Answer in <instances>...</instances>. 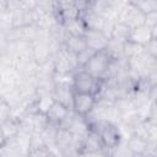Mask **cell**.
<instances>
[{
  "label": "cell",
  "instance_id": "cell-13",
  "mask_svg": "<svg viewBox=\"0 0 157 157\" xmlns=\"http://www.w3.org/2000/svg\"><path fill=\"white\" fill-rule=\"evenodd\" d=\"M70 53L77 55L81 52H83L87 48V43L83 36H69L66 37L64 44H63Z\"/></svg>",
  "mask_w": 157,
  "mask_h": 157
},
{
  "label": "cell",
  "instance_id": "cell-16",
  "mask_svg": "<svg viewBox=\"0 0 157 157\" xmlns=\"http://www.w3.org/2000/svg\"><path fill=\"white\" fill-rule=\"evenodd\" d=\"M109 157H135V155L130 151L125 140H123L119 145L109 150Z\"/></svg>",
  "mask_w": 157,
  "mask_h": 157
},
{
  "label": "cell",
  "instance_id": "cell-9",
  "mask_svg": "<svg viewBox=\"0 0 157 157\" xmlns=\"http://www.w3.org/2000/svg\"><path fill=\"white\" fill-rule=\"evenodd\" d=\"M103 144L101 141V137L99 135L93 131V130H90V132L82 139V140H77V151H78V155H82V153H87V152H93V151H97V150H101L103 148Z\"/></svg>",
  "mask_w": 157,
  "mask_h": 157
},
{
  "label": "cell",
  "instance_id": "cell-12",
  "mask_svg": "<svg viewBox=\"0 0 157 157\" xmlns=\"http://www.w3.org/2000/svg\"><path fill=\"white\" fill-rule=\"evenodd\" d=\"M151 39H152L151 28L146 25H141V26H137V27H135L130 31V36H129L128 40L132 42L137 45L145 47Z\"/></svg>",
  "mask_w": 157,
  "mask_h": 157
},
{
  "label": "cell",
  "instance_id": "cell-23",
  "mask_svg": "<svg viewBox=\"0 0 157 157\" xmlns=\"http://www.w3.org/2000/svg\"><path fill=\"white\" fill-rule=\"evenodd\" d=\"M145 25L148 26L150 28L157 26V11H153V12H150L145 16Z\"/></svg>",
  "mask_w": 157,
  "mask_h": 157
},
{
  "label": "cell",
  "instance_id": "cell-21",
  "mask_svg": "<svg viewBox=\"0 0 157 157\" xmlns=\"http://www.w3.org/2000/svg\"><path fill=\"white\" fill-rule=\"evenodd\" d=\"M144 49H145V52H146L147 54H150L151 56H153V58L157 59V40H156V39H151V40L144 47Z\"/></svg>",
  "mask_w": 157,
  "mask_h": 157
},
{
  "label": "cell",
  "instance_id": "cell-27",
  "mask_svg": "<svg viewBox=\"0 0 157 157\" xmlns=\"http://www.w3.org/2000/svg\"><path fill=\"white\" fill-rule=\"evenodd\" d=\"M135 157H155V156L151 155V153H145V155H139V156H135Z\"/></svg>",
  "mask_w": 157,
  "mask_h": 157
},
{
  "label": "cell",
  "instance_id": "cell-17",
  "mask_svg": "<svg viewBox=\"0 0 157 157\" xmlns=\"http://www.w3.org/2000/svg\"><path fill=\"white\" fill-rule=\"evenodd\" d=\"M142 52H144V47H141V45H137V44L129 42V40H126L124 43V56L126 59L134 58V56L141 54Z\"/></svg>",
  "mask_w": 157,
  "mask_h": 157
},
{
  "label": "cell",
  "instance_id": "cell-15",
  "mask_svg": "<svg viewBox=\"0 0 157 157\" xmlns=\"http://www.w3.org/2000/svg\"><path fill=\"white\" fill-rule=\"evenodd\" d=\"M61 26L64 27L65 32L69 36H85V33L87 31L86 27H85L83 21L81 20V17L71 20V21H67Z\"/></svg>",
  "mask_w": 157,
  "mask_h": 157
},
{
  "label": "cell",
  "instance_id": "cell-20",
  "mask_svg": "<svg viewBox=\"0 0 157 157\" xmlns=\"http://www.w3.org/2000/svg\"><path fill=\"white\" fill-rule=\"evenodd\" d=\"M145 121L148 124H156L157 125V103L151 102L148 110L145 115Z\"/></svg>",
  "mask_w": 157,
  "mask_h": 157
},
{
  "label": "cell",
  "instance_id": "cell-1",
  "mask_svg": "<svg viewBox=\"0 0 157 157\" xmlns=\"http://www.w3.org/2000/svg\"><path fill=\"white\" fill-rule=\"evenodd\" d=\"M103 86H104V80L92 76L83 69H78L74 72L72 87H74L75 92L88 93V94L96 96L98 98L99 94L102 93Z\"/></svg>",
  "mask_w": 157,
  "mask_h": 157
},
{
  "label": "cell",
  "instance_id": "cell-10",
  "mask_svg": "<svg viewBox=\"0 0 157 157\" xmlns=\"http://www.w3.org/2000/svg\"><path fill=\"white\" fill-rule=\"evenodd\" d=\"M70 110H72V109H69V108L65 107L64 104H61V103L54 101L53 104L49 107V109L47 110L45 114H47V117H48L50 124H54V125L59 126V125L66 119V117L69 115Z\"/></svg>",
  "mask_w": 157,
  "mask_h": 157
},
{
  "label": "cell",
  "instance_id": "cell-4",
  "mask_svg": "<svg viewBox=\"0 0 157 157\" xmlns=\"http://www.w3.org/2000/svg\"><path fill=\"white\" fill-rule=\"evenodd\" d=\"M118 20L128 25L131 29L137 26L145 25V15L132 4V1L125 2Z\"/></svg>",
  "mask_w": 157,
  "mask_h": 157
},
{
  "label": "cell",
  "instance_id": "cell-5",
  "mask_svg": "<svg viewBox=\"0 0 157 157\" xmlns=\"http://www.w3.org/2000/svg\"><path fill=\"white\" fill-rule=\"evenodd\" d=\"M97 103V97L88 94V93H74V102H72V110L80 117H87L94 108Z\"/></svg>",
  "mask_w": 157,
  "mask_h": 157
},
{
  "label": "cell",
  "instance_id": "cell-7",
  "mask_svg": "<svg viewBox=\"0 0 157 157\" xmlns=\"http://www.w3.org/2000/svg\"><path fill=\"white\" fill-rule=\"evenodd\" d=\"M80 17L83 21L85 27H86L87 31H102L103 32L104 28H105L107 20L102 15H99L96 11L91 10L90 6H88V9L86 11H83L81 13Z\"/></svg>",
  "mask_w": 157,
  "mask_h": 157
},
{
  "label": "cell",
  "instance_id": "cell-2",
  "mask_svg": "<svg viewBox=\"0 0 157 157\" xmlns=\"http://www.w3.org/2000/svg\"><path fill=\"white\" fill-rule=\"evenodd\" d=\"M90 129L96 131L99 135L101 141H102L104 148H107V150H112L113 147H115L124 140L119 125L105 121V120L94 121L93 124L90 125Z\"/></svg>",
  "mask_w": 157,
  "mask_h": 157
},
{
  "label": "cell",
  "instance_id": "cell-25",
  "mask_svg": "<svg viewBox=\"0 0 157 157\" xmlns=\"http://www.w3.org/2000/svg\"><path fill=\"white\" fill-rule=\"evenodd\" d=\"M42 157H60V156H59L58 153H55V152H54V151L50 148V150H48V151H47V152H45V153H44Z\"/></svg>",
  "mask_w": 157,
  "mask_h": 157
},
{
  "label": "cell",
  "instance_id": "cell-18",
  "mask_svg": "<svg viewBox=\"0 0 157 157\" xmlns=\"http://www.w3.org/2000/svg\"><path fill=\"white\" fill-rule=\"evenodd\" d=\"M94 54H96V52L92 50V49H90V48H86L83 52H81L80 54H77L76 56H77V66H78V69H83Z\"/></svg>",
  "mask_w": 157,
  "mask_h": 157
},
{
  "label": "cell",
  "instance_id": "cell-6",
  "mask_svg": "<svg viewBox=\"0 0 157 157\" xmlns=\"http://www.w3.org/2000/svg\"><path fill=\"white\" fill-rule=\"evenodd\" d=\"M74 93L75 91L72 85L65 83V82H55L52 90V97L54 98V101L64 104L69 109H72Z\"/></svg>",
  "mask_w": 157,
  "mask_h": 157
},
{
  "label": "cell",
  "instance_id": "cell-26",
  "mask_svg": "<svg viewBox=\"0 0 157 157\" xmlns=\"http://www.w3.org/2000/svg\"><path fill=\"white\" fill-rule=\"evenodd\" d=\"M151 34H152V39H156L157 40V26H155V27L151 28Z\"/></svg>",
  "mask_w": 157,
  "mask_h": 157
},
{
  "label": "cell",
  "instance_id": "cell-19",
  "mask_svg": "<svg viewBox=\"0 0 157 157\" xmlns=\"http://www.w3.org/2000/svg\"><path fill=\"white\" fill-rule=\"evenodd\" d=\"M146 139L148 140L150 145L157 146V125L146 123Z\"/></svg>",
  "mask_w": 157,
  "mask_h": 157
},
{
  "label": "cell",
  "instance_id": "cell-28",
  "mask_svg": "<svg viewBox=\"0 0 157 157\" xmlns=\"http://www.w3.org/2000/svg\"><path fill=\"white\" fill-rule=\"evenodd\" d=\"M156 148H157V146H156Z\"/></svg>",
  "mask_w": 157,
  "mask_h": 157
},
{
  "label": "cell",
  "instance_id": "cell-24",
  "mask_svg": "<svg viewBox=\"0 0 157 157\" xmlns=\"http://www.w3.org/2000/svg\"><path fill=\"white\" fill-rule=\"evenodd\" d=\"M150 99H151V102H156L157 103V83L153 85L151 91H150Z\"/></svg>",
  "mask_w": 157,
  "mask_h": 157
},
{
  "label": "cell",
  "instance_id": "cell-3",
  "mask_svg": "<svg viewBox=\"0 0 157 157\" xmlns=\"http://www.w3.org/2000/svg\"><path fill=\"white\" fill-rule=\"evenodd\" d=\"M112 60H113V58L108 53L107 49L101 50V52H96V54L91 58V60L87 63V65L83 67V70L97 78L104 80Z\"/></svg>",
  "mask_w": 157,
  "mask_h": 157
},
{
  "label": "cell",
  "instance_id": "cell-22",
  "mask_svg": "<svg viewBox=\"0 0 157 157\" xmlns=\"http://www.w3.org/2000/svg\"><path fill=\"white\" fill-rule=\"evenodd\" d=\"M80 157H109V150L103 147V148L93 151V152L82 153V155H80Z\"/></svg>",
  "mask_w": 157,
  "mask_h": 157
},
{
  "label": "cell",
  "instance_id": "cell-8",
  "mask_svg": "<svg viewBox=\"0 0 157 157\" xmlns=\"http://www.w3.org/2000/svg\"><path fill=\"white\" fill-rule=\"evenodd\" d=\"M83 37L86 39L87 48H90L94 52L105 50L109 44V39H110L102 31H86Z\"/></svg>",
  "mask_w": 157,
  "mask_h": 157
},
{
  "label": "cell",
  "instance_id": "cell-11",
  "mask_svg": "<svg viewBox=\"0 0 157 157\" xmlns=\"http://www.w3.org/2000/svg\"><path fill=\"white\" fill-rule=\"evenodd\" d=\"M128 147L130 148V151L135 155V156H139V155H145L150 151V142L146 137L144 136H140V135H136V134H132L130 135L126 140H125Z\"/></svg>",
  "mask_w": 157,
  "mask_h": 157
},
{
  "label": "cell",
  "instance_id": "cell-14",
  "mask_svg": "<svg viewBox=\"0 0 157 157\" xmlns=\"http://www.w3.org/2000/svg\"><path fill=\"white\" fill-rule=\"evenodd\" d=\"M130 31H131V28L128 25H125L124 22L118 20V21H115V23L113 26V29H112V33H110V38L125 43L129 39Z\"/></svg>",
  "mask_w": 157,
  "mask_h": 157
}]
</instances>
